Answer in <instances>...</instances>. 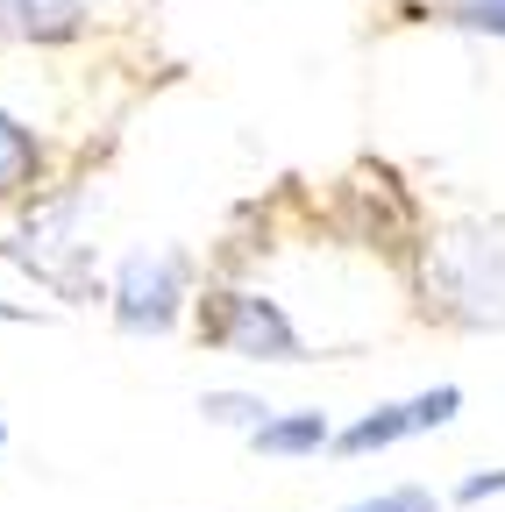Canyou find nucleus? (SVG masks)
I'll use <instances>...</instances> for the list:
<instances>
[{"mask_svg": "<svg viewBox=\"0 0 505 512\" xmlns=\"http://www.w3.org/2000/svg\"><path fill=\"white\" fill-rule=\"evenodd\" d=\"M427 306L470 335H505V221L456 228L427 256Z\"/></svg>", "mask_w": 505, "mask_h": 512, "instance_id": "nucleus-1", "label": "nucleus"}, {"mask_svg": "<svg viewBox=\"0 0 505 512\" xmlns=\"http://www.w3.org/2000/svg\"><path fill=\"white\" fill-rule=\"evenodd\" d=\"M200 335L214 349H228V356H249V363H299L306 356V342L285 320V306L264 299V292H214L200 306Z\"/></svg>", "mask_w": 505, "mask_h": 512, "instance_id": "nucleus-2", "label": "nucleus"}, {"mask_svg": "<svg viewBox=\"0 0 505 512\" xmlns=\"http://www.w3.org/2000/svg\"><path fill=\"white\" fill-rule=\"evenodd\" d=\"M185 306V256L178 249H136L114 278V320L129 335H164Z\"/></svg>", "mask_w": 505, "mask_h": 512, "instance_id": "nucleus-3", "label": "nucleus"}, {"mask_svg": "<svg viewBox=\"0 0 505 512\" xmlns=\"http://www.w3.org/2000/svg\"><path fill=\"white\" fill-rule=\"evenodd\" d=\"M456 413H463V392H456V384H434V392H420V399L377 406V413H363L356 427H342V434H335V456H370V448H392V441H406V434H434V427H449Z\"/></svg>", "mask_w": 505, "mask_h": 512, "instance_id": "nucleus-4", "label": "nucleus"}, {"mask_svg": "<svg viewBox=\"0 0 505 512\" xmlns=\"http://www.w3.org/2000/svg\"><path fill=\"white\" fill-rule=\"evenodd\" d=\"M72 214H79V200H57L50 214H36L22 235H15V264H29L43 285H57V292H86L79 285V271L65 264V256H86V242H72Z\"/></svg>", "mask_w": 505, "mask_h": 512, "instance_id": "nucleus-5", "label": "nucleus"}, {"mask_svg": "<svg viewBox=\"0 0 505 512\" xmlns=\"http://www.w3.org/2000/svg\"><path fill=\"white\" fill-rule=\"evenodd\" d=\"M249 448H257V456H321V448H335V427H328L321 406L271 413L264 427H249Z\"/></svg>", "mask_w": 505, "mask_h": 512, "instance_id": "nucleus-6", "label": "nucleus"}, {"mask_svg": "<svg viewBox=\"0 0 505 512\" xmlns=\"http://www.w3.org/2000/svg\"><path fill=\"white\" fill-rule=\"evenodd\" d=\"M0 29H22V36H72V29H79V0H0Z\"/></svg>", "mask_w": 505, "mask_h": 512, "instance_id": "nucleus-7", "label": "nucleus"}, {"mask_svg": "<svg viewBox=\"0 0 505 512\" xmlns=\"http://www.w3.org/2000/svg\"><path fill=\"white\" fill-rule=\"evenodd\" d=\"M43 164V143H36V128H22L15 114H0V192H22Z\"/></svg>", "mask_w": 505, "mask_h": 512, "instance_id": "nucleus-8", "label": "nucleus"}, {"mask_svg": "<svg viewBox=\"0 0 505 512\" xmlns=\"http://www.w3.org/2000/svg\"><path fill=\"white\" fill-rule=\"evenodd\" d=\"M200 413L221 420V427H264V420H271V406H264V399H249V392H207Z\"/></svg>", "mask_w": 505, "mask_h": 512, "instance_id": "nucleus-9", "label": "nucleus"}, {"mask_svg": "<svg viewBox=\"0 0 505 512\" xmlns=\"http://www.w3.org/2000/svg\"><path fill=\"white\" fill-rule=\"evenodd\" d=\"M342 512H441V498L427 484H392V491H370V498H356Z\"/></svg>", "mask_w": 505, "mask_h": 512, "instance_id": "nucleus-10", "label": "nucleus"}, {"mask_svg": "<svg viewBox=\"0 0 505 512\" xmlns=\"http://www.w3.org/2000/svg\"><path fill=\"white\" fill-rule=\"evenodd\" d=\"M441 8H449L456 29H470V36H498V43H505V0H441Z\"/></svg>", "mask_w": 505, "mask_h": 512, "instance_id": "nucleus-11", "label": "nucleus"}, {"mask_svg": "<svg viewBox=\"0 0 505 512\" xmlns=\"http://www.w3.org/2000/svg\"><path fill=\"white\" fill-rule=\"evenodd\" d=\"M498 491H505V470H477V477L456 484V505H484V498H498Z\"/></svg>", "mask_w": 505, "mask_h": 512, "instance_id": "nucleus-12", "label": "nucleus"}, {"mask_svg": "<svg viewBox=\"0 0 505 512\" xmlns=\"http://www.w3.org/2000/svg\"><path fill=\"white\" fill-rule=\"evenodd\" d=\"M0 320H29V306H8V299H0Z\"/></svg>", "mask_w": 505, "mask_h": 512, "instance_id": "nucleus-13", "label": "nucleus"}, {"mask_svg": "<svg viewBox=\"0 0 505 512\" xmlns=\"http://www.w3.org/2000/svg\"><path fill=\"white\" fill-rule=\"evenodd\" d=\"M0 448H8V427H0Z\"/></svg>", "mask_w": 505, "mask_h": 512, "instance_id": "nucleus-14", "label": "nucleus"}, {"mask_svg": "<svg viewBox=\"0 0 505 512\" xmlns=\"http://www.w3.org/2000/svg\"><path fill=\"white\" fill-rule=\"evenodd\" d=\"M463 512H470V505H463Z\"/></svg>", "mask_w": 505, "mask_h": 512, "instance_id": "nucleus-15", "label": "nucleus"}]
</instances>
